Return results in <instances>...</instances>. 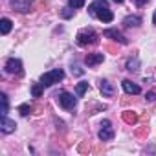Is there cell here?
<instances>
[{
	"label": "cell",
	"instance_id": "3957f363",
	"mask_svg": "<svg viewBox=\"0 0 156 156\" xmlns=\"http://www.w3.org/2000/svg\"><path fill=\"white\" fill-rule=\"evenodd\" d=\"M77 44L79 46H88V44H96L98 42V33L94 31V28H83L77 33Z\"/></svg>",
	"mask_w": 156,
	"mask_h": 156
},
{
	"label": "cell",
	"instance_id": "ba28073f",
	"mask_svg": "<svg viewBox=\"0 0 156 156\" xmlns=\"http://www.w3.org/2000/svg\"><path fill=\"white\" fill-rule=\"evenodd\" d=\"M15 129H17V123L13 119H9L8 116H2V121H0V130H2L4 134H11V132H15Z\"/></svg>",
	"mask_w": 156,
	"mask_h": 156
},
{
	"label": "cell",
	"instance_id": "d4e9b609",
	"mask_svg": "<svg viewBox=\"0 0 156 156\" xmlns=\"http://www.w3.org/2000/svg\"><path fill=\"white\" fill-rule=\"evenodd\" d=\"M152 24L156 26V11H154V15H152Z\"/></svg>",
	"mask_w": 156,
	"mask_h": 156
},
{
	"label": "cell",
	"instance_id": "52a82bcc",
	"mask_svg": "<svg viewBox=\"0 0 156 156\" xmlns=\"http://www.w3.org/2000/svg\"><path fill=\"white\" fill-rule=\"evenodd\" d=\"M103 35H105L107 39H112V41L119 42V44H127V37H125L121 31H118L116 28H108V30H105Z\"/></svg>",
	"mask_w": 156,
	"mask_h": 156
},
{
	"label": "cell",
	"instance_id": "603a6c76",
	"mask_svg": "<svg viewBox=\"0 0 156 156\" xmlns=\"http://www.w3.org/2000/svg\"><path fill=\"white\" fill-rule=\"evenodd\" d=\"M145 99H147V101H154V99H156V92H147Z\"/></svg>",
	"mask_w": 156,
	"mask_h": 156
},
{
	"label": "cell",
	"instance_id": "cb8c5ba5",
	"mask_svg": "<svg viewBox=\"0 0 156 156\" xmlns=\"http://www.w3.org/2000/svg\"><path fill=\"white\" fill-rule=\"evenodd\" d=\"M132 2H134L136 6H145V4L149 2V0H132Z\"/></svg>",
	"mask_w": 156,
	"mask_h": 156
},
{
	"label": "cell",
	"instance_id": "d6986e66",
	"mask_svg": "<svg viewBox=\"0 0 156 156\" xmlns=\"http://www.w3.org/2000/svg\"><path fill=\"white\" fill-rule=\"evenodd\" d=\"M42 88H44V87H42L41 83L33 85V87H31V96H33V98H41V96H42Z\"/></svg>",
	"mask_w": 156,
	"mask_h": 156
},
{
	"label": "cell",
	"instance_id": "6da1fadb",
	"mask_svg": "<svg viewBox=\"0 0 156 156\" xmlns=\"http://www.w3.org/2000/svg\"><path fill=\"white\" fill-rule=\"evenodd\" d=\"M88 13L92 17H98L103 22H112L114 20V13L108 9V2L107 0H94L88 6Z\"/></svg>",
	"mask_w": 156,
	"mask_h": 156
},
{
	"label": "cell",
	"instance_id": "ac0fdd59",
	"mask_svg": "<svg viewBox=\"0 0 156 156\" xmlns=\"http://www.w3.org/2000/svg\"><path fill=\"white\" fill-rule=\"evenodd\" d=\"M0 99H2V116H8V108H9V101L6 94H0Z\"/></svg>",
	"mask_w": 156,
	"mask_h": 156
},
{
	"label": "cell",
	"instance_id": "9c48e42d",
	"mask_svg": "<svg viewBox=\"0 0 156 156\" xmlns=\"http://www.w3.org/2000/svg\"><path fill=\"white\" fill-rule=\"evenodd\" d=\"M31 2H33V0H9L11 8H13V9H17V11H20V13H26V11H30V6H31Z\"/></svg>",
	"mask_w": 156,
	"mask_h": 156
},
{
	"label": "cell",
	"instance_id": "8992f818",
	"mask_svg": "<svg viewBox=\"0 0 156 156\" xmlns=\"http://www.w3.org/2000/svg\"><path fill=\"white\" fill-rule=\"evenodd\" d=\"M101 127H103V129H101V130H99V134H98V136H99V140H101V141H110V140L114 138V129L110 127V121H108V119H105V121L101 123Z\"/></svg>",
	"mask_w": 156,
	"mask_h": 156
},
{
	"label": "cell",
	"instance_id": "8fae6325",
	"mask_svg": "<svg viewBox=\"0 0 156 156\" xmlns=\"http://www.w3.org/2000/svg\"><path fill=\"white\" fill-rule=\"evenodd\" d=\"M99 90H101L103 98H112V96H114V87H112V83H108L107 79H101V81H99Z\"/></svg>",
	"mask_w": 156,
	"mask_h": 156
},
{
	"label": "cell",
	"instance_id": "2e32d148",
	"mask_svg": "<svg viewBox=\"0 0 156 156\" xmlns=\"http://www.w3.org/2000/svg\"><path fill=\"white\" fill-rule=\"evenodd\" d=\"M127 70H129V72H138V70H140V59H138V57L129 59V61H127Z\"/></svg>",
	"mask_w": 156,
	"mask_h": 156
},
{
	"label": "cell",
	"instance_id": "ffe728a7",
	"mask_svg": "<svg viewBox=\"0 0 156 156\" xmlns=\"http://www.w3.org/2000/svg\"><path fill=\"white\" fill-rule=\"evenodd\" d=\"M68 6L72 9H81L85 6V0H68Z\"/></svg>",
	"mask_w": 156,
	"mask_h": 156
},
{
	"label": "cell",
	"instance_id": "44dd1931",
	"mask_svg": "<svg viewBox=\"0 0 156 156\" xmlns=\"http://www.w3.org/2000/svg\"><path fill=\"white\" fill-rule=\"evenodd\" d=\"M19 112H20V116H28V114L31 112V107L24 103V105H20V107H19Z\"/></svg>",
	"mask_w": 156,
	"mask_h": 156
},
{
	"label": "cell",
	"instance_id": "30bf717a",
	"mask_svg": "<svg viewBox=\"0 0 156 156\" xmlns=\"http://www.w3.org/2000/svg\"><path fill=\"white\" fill-rule=\"evenodd\" d=\"M103 59H105V55L99 53V51H96V53H88L85 57V62H87V66H96V64L103 62Z\"/></svg>",
	"mask_w": 156,
	"mask_h": 156
},
{
	"label": "cell",
	"instance_id": "277c9868",
	"mask_svg": "<svg viewBox=\"0 0 156 156\" xmlns=\"http://www.w3.org/2000/svg\"><path fill=\"white\" fill-rule=\"evenodd\" d=\"M57 98H59V105H61L64 110H73L75 105H77V99H75L73 94H70V92H61Z\"/></svg>",
	"mask_w": 156,
	"mask_h": 156
},
{
	"label": "cell",
	"instance_id": "7c38bea8",
	"mask_svg": "<svg viewBox=\"0 0 156 156\" xmlns=\"http://www.w3.org/2000/svg\"><path fill=\"white\" fill-rule=\"evenodd\" d=\"M121 87H123V90H125L127 94H130V96H132V94L136 96V94H140V92H141V88H140V87H138L136 83L129 81V79H125V81L121 83Z\"/></svg>",
	"mask_w": 156,
	"mask_h": 156
},
{
	"label": "cell",
	"instance_id": "e0dca14e",
	"mask_svg": "<svg viewBox=\"0 0 156 156\" xmlns=\"http://www.w3.org/2000/svg\"><path fill=\"white\" fill-rule=\"evenodd\" d=\"M123 119H125L127 123H130V125H134V123L138 121V116H136L134 112H130V110H125V112H123Z\"/></svg>",
	"mask_w": 156,
	"mask_h": 156
},
{
	"label": "cell",
	"instance_id": "7402d4cb",
	"mask_svg": "<svg viewBox=\"0 0 156 156\" xmlns=\"http://www.w3.org/2000/svg\"><path fill=\"white\" fill-rule=\"evenodd\" d=\"M72 15H73V9H72L70 6H68V8H64V9L61 11V17H62V19H70Z\"/></svg>",
	"mask_w": 156,
	"mask_h": 156
},
{
	"label": "cell",
	"instance_id": "7a4b0ae2",
	"mask_svg": "<svg viewBox=\"0 0 156 156\" xmlns=\"http://www.w3.org/2000/svg\"><path fill=\"white\" fill-rule=\"evenodd\" d=\"M62 79H64V72H62L61 68H55V70H50V72L42 73V77H41V85H42L44 88H48V87H51V85L62 81Z\"/></svg>",
	"mask_w": 156,
	"mask_h": 156
},
{
	"label": "cell",
	"instance_id": "5b68a950",
	"mask_svg": "<svg viewBox=\"0 0 156 156\" xmlns=\"http://www.w3.org/2000/svg\"><path fill=\"white\" fill-rule=\"evenodd\" d=\"M6 72H8V73H15V75H22V61H20V59H15V57L8 59V62H6Z\"/></svg>",
	"mask_w": 156,
	"mask_h": 156
},
{
	"label": "cell",
	"instance_id": "4fadbf2b",
	"mask_svg": "<svg viewBox=\"0 0 156 156\" xmlns=\"http://www.w3.org/2000/svg\"><path fill=\"white\" fill-rule=\"evenodd\" d=\"M123 24L129 26V28H138V26L141 24V17H138V15H129V17L123 19Z\"/></svg>",
	"mask_w": 156,
	"mask_h": 156
},
{
	"label": "cell",
	"instance_id": "484cf974",
	"mask_svg": "<svg viewBox=\"0 0 156 156\" xmlns=\"http://www.w3.org/2000/svg\"><path fill=\"white\" fill-rule=\"evenodd\" d=\"M114 2H116V4H123V0H114Z\"/></svg>",
	"mask_w": 156,
	"mask_h": 156
},
{
	"label": "cell",
	"instance_id": "5bb4252c",
	"mask_svg": "<svg viewBox=\"0 0 156 156\" xmlns=\"http://www.w3.org/2000/svg\"><path fill=\"white\" fill-rule=\"evenodd\" d=\"M11 28H13V22L9 19H2V20H0V33H2V35H8L11 31Z\"/></svg>",
	"mask_w": 156,
	"mask_h": 156
},
{
	"label": "cell",
	"instance_id": "9a60e30c",
	"mask_svg": "<svg viewBox=\"0 0 156 156\" xmlns=\"http://www.w3.org/2000/svg\"><path fill=\"white\" fill-rule=\"evenodd\" d=\"M87 90H88V83H87V81L77 83V87H75V96H77V98H83Z\"/></svg>",
	"mask_w": 156,
	"mask_h": 156
}]
</instances>
